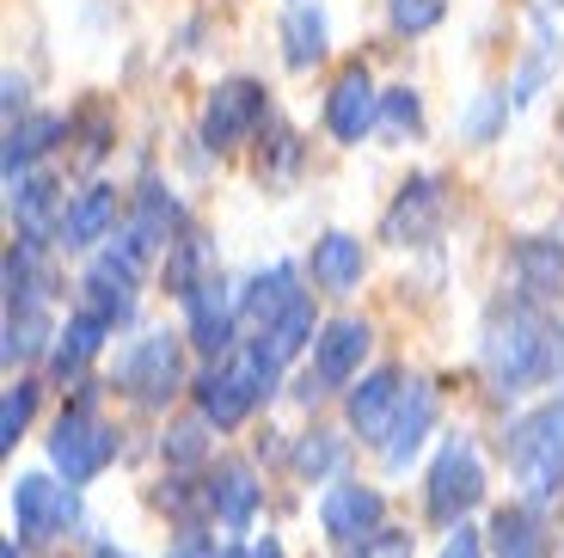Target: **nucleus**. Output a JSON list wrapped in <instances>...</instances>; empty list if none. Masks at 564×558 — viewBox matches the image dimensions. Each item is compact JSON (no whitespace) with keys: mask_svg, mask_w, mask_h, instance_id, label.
Here are the masks:
<instances>
[{"mask_svg":"<svg viewBox=\"0 0 564 558\" xmlns=\"http://www.w3.org/2000/svg\"><path fill=\"white\" fill-rule=\"evenodd\" d=\"M442 13H448V0H387V19H393L399 37H423V31H436Z\"/></svg>","mask_w":564,"mask_h":558,"instance_id":"obj_36","label":"nucleus"},{"mask_svg":"<svg viewBox=\"0 0 564 558\" xmlns=\"http://www.w3.org/2000/svg\"><path fill=\"white\" fill-rule=\"evenodd\" d=\"M319 56H325V13L307 7V0H295L289 19H282V62L301 74V68H313Z\"/></svg>","mask_w":564,"mask_h":558,"instance_id":"obj_31","label":"nucleus"},{"mask_svg":"<svg viewBox=\"0 0 564 558\" xmlns=\"http://www.w3.org/2000/svg\"><path fill=\"white\" fill-rule=\"evenodd\" d=\"M313 332H325V325H319V313H313V301H307V294H301L295 308L282 313V320H270L264 332L252 337V344L264 350V356H270V363H276V368H289V363H295V356H301V350H307V344H319V337H313Z\"/></svg>","mask_w":564,"mask_h":558,"instance_id":"obj_27","label":"nucleus"},{"mask_svg":"<svg viewBox=\"0 0 564 558\" xmlns=\"http://www.w3.org/2000/svg\"><path fill=\"white\" fill-rule=\"evenodd\" d=\"M135 277L141 270L129 265L123 251H99L93 265H86V277H80V301H86V313H99V320H111V325H123L129 313H135Z\"/></svg>","mask_w":564,"mask_h":558,"instance_id":"obj_14","label":"nucleus"},{"mask_svg":"<svg viewBox=\"0 0 564 558\" xmlns=\"http://www.w3.org/2000/svg\"><path fill=\"white\" fill-rule=\"evenodd\" d=\"M436 411H442L436 387H430V380H411V387H405V399H399L393 436L381 442L387 466H411V454H417V448L430 442V430H436Z\"/></svg>","mask_w":564,"mask_h":558,"instance_id":"obj_20","label":"nucleus"},{"mask_svg":"<svg viewBox=\"0 0 564 558\" xmlns=\"http://www.w3.org/2000/svg\"><path fill=\"white\" fill-rule=\"evenodd\" d=\"M68 117H56V111H37V117H19L13 129H7V160H0V172H7V184H19L25 179V167L31 160H43L50 148H56L62 136H68Z\"/></svg>","mask_w":564,"mask_h":558,"instance_id":"obj_24","label":"nucleus"},{"mask_svg":"<svg viewBox=\"0 0 564 558\" xmlns=\"http://www.w3.org/2000/svg\"><path fill=\"white\" fill-rule=\"evenodd\" d=\"M423 497H430V522H442V528H460V522L485 503V461L466 436H448V442L436 448Z\"/></svg>","mask_w":564,"mask_h":558,"instance_id":"obj_6","label":"nucleus"},{"mask_svg":"<svg viewBox=\"0 0 564 558\" xmlns=\"http://www.w3.org/2000/svg\"><path fill=\"white\" fill-rule=\"evenodd\" d=\"M491 552L497 558H552V540H546L540 509H528V503H503V509L491 516Z\"/></svg>","mask_w":564,"mask_h":558,"instance_id":"obj_26","label":"nucleus"},{"mask_svg":"<svg viewBox=\"0 0 564 558\" xmlns=\"http://www.w3.org/2000/svg\"><path fill=\"white\" fill-rule=\"evenodd\" d=\"M313 282H319L325 294H350L356 282H362V239L325 234L319 246H313Z\"/></svg>","mask_w":564,"mask_h":558,"instance_id":"obj_28","label":"nucleus"},{"mask_svg":"<svg viewBox=\"0 0 564 558\" xmlns=\"http://www.w3.org/2000/svg\"><path fill=\"white\" fill-rule=\"evenodd\" d=\"M215 558H258V552H252V546H240V540H234V546H221Z\"/></svg>","mask_w":564,"mask_h":558,"instance_id":"obj_44","label":"nucleus"},{"mask_svg":"<svg viewBox=\"0 0 564 558\" xmlns=\"http://www.w3.org/2000/svg\"><path fill=\"white\" fill-rule=\"evenodd\" d=\"M301 270L295 265H270V270H258L252 282L240 289V325H252V332H264L270 320H282V313L301 301Z\"/></svg>","mask_w":564,"mask_h":558,"instance_id":"obj_23","label":"nucleus"},{"mask_svg":"<svg viewBox=\"0 0 564 558\" xmlns=\"http://www.w3.org/2000/svg\"><path fill=\"white\" fill-rule=\"evenodd\" d=\"M117 325L111 320H99V313H74L68 325H62V337H56V356H50V368H56V380H86V363L105 350V337H111Z\"/></svg>","mask_w":564,"mask_h":558,"instance_id":"obj_25","label":"nucleus"},{"mask_svg":"<svg viewBox=\"0 0 564 558\" xmlns=\"http://www.w3.org/2000/svg\"><path fill=\"white\" fill-rule=\"evenodd\" d=\"M50 294V270H43L37 239H13L7 246V308H43Z\"/></svg>","mask_w":564,"mask_h":558,"instance_id":"obj_30","label":"nucleus"},{"mask_svg":"<svg viewBox=\"0 0 564 558\" xmlns=\"http://www.w3.org/2000/svg\"><path fill=\"white\" fill-rule=\"evenodd\" d=\"M184 227H191V222H184L178 196H172L160 179H148V184L135 191V203H129V215H123V234H117V251H123L129 265L141 270L148 258H154V251L166 258V246L184 234Z\"/></svg>","mask_w":564,"mask_h":558,"instance_id":"obj_7","label":"nucleus"},{"mask_svg":"<svg viewBox=\"0 0 564 558\" xmlns=\"http://www.w3.org/2000/svg\"><path fill=\"white\" fill-rule=\"evenodd\" d=\"M93 393L99 387L80 380V399H74L56 418V430H50V461H56V473L68 479V485H93V479L117 461V430L93 411Z\"/></svg>","mask_w":564,"mask_h":558,"instance_id":"obj_4","label":"nucleus"},{"mask_svg":"<svg viewBox=\"0 0 564 558\" xmlns=\"http://www.w3.org/2000/svg\"><path fill=\"white\" fill-rule=\"evenodd\" d=\"M234 332H240V294L227 289L221 277L184 301V337H191V350H203L209 363H221L227 350H240Z\"/></svg>","mask_w":564,"mask_h":558,"instance_id":"obj_12","label":"nucleus"},{"mask_svg":"<svg viewBox=\"0 0 564 558\" xmlns=\"http://www.w3.org/2000/svg\"><path fill=\"white\" fill-rule=\"evenodd\" d=\"M362 356H368V320L344 313V320L325 325L319 344H313V380H319V393H325V387H344V380H356Z\"/></svg>","mask_w":564,"mask_h":558,"instance_id":"obj_18","label":"nucleus"},{"mask_svg":"<svg viewBox=\"0 0 564 558\" xmlns=\"http://www.w3.org/2000/svg\"><path fill=\"white\" fill-rule=\"evenodd\" d=\"M485 368L503 393L552 387L564 375V325L528 294H503L485 320Z\"/></svg>","mask_w":564,"mask_h":558,"instance_id":"obj_1","label":"nucleus"},{"mask_svg":"<svg viewBox=\"0 0 564 558\" xmlns=\"http://www.w3.org/2000/svg\"><path fill=\"white\" fill-rule=\"evenodd\" d=\"M19 111H25V81H19V74H7V129L19 124Z\"/></svg>","mask_w":564,"mask_h":558,"instance_id":"obj_42","label":"nucleus"},{"mask_svg":"<svg viewBox=\"0 0 564 558\" xmlns=\"http://www.w3.org/2000/svg\"><path fill=\"white\" fill-rule=\"evenodd\" d=\"M295 167H301V141H295V129L270 124V141L258 148V179H264V184H282Z\"/></svg>","mask_w":564,"mask_h":558,"instance_id":"obj_35","label":"nucleus"},{"mask_svg":"<svg viewBox=\"0 0 564 558\" xmlns=\"http://www.w3.org/2000/svg\"><path fill=\"white\" fill-rule=\"evenodd\" d=\"M252 552H258V558H282V546H276V540H270V534H264V540H252Z\"/></svg>","mask_w":564,"mask_h":558,"instance_id":"obj_43","label":"nucleus"},{"mask_svg":"<svg viewBox=\"0 0 564 558\" xmlns=\"http://www.w3.org/2000/svg\"><path fill=\"white\" fill-rule=\"evenodd\" d=\"M111 227H117V184H86L68 203V215H62L56 239L68 251H86V246H99V239H111Z\"/></svg>","mask_w":564,"mask_h":558,"instance_id":"obj_22","label":"nucleus"},{"mask_svg":"<svg viewBox=\"0 0 564 558\" xmlns=\"http://www.w3.org/2000/svg\"><path fill=\"white\" fill-rule=\"evenodd\" d=\"M503 117H509V93H479L473 111H466V141H491Z\"/></svg>","mask_w":564,"mask_h":558,"instance_id":"obj_38","label":"nucleus"},{"mask_svg":"<svg viewBox=\"0 0 564 558\" xmlns=\"http://www.w3.org/2000/svg\"><path fill=\"white\" fill-rule=\"evenodd\" d=\"M7 203H13V227H19V239H50V234H62V184L50 179V172H25L19 184H7Z\"/></svg>","mask_w":564,"mask_h":558,"instance_id":"obj_19","label":"nucleus"},{"mask_svg":"<svg viewBox=\"0 0 564 558\" xmlns=\"http://www.w3.org/2000/svg\"><path fill=\"white\" fill-rule=\"evenodd\" d=\"M276 375H282V368L270 363L258 344L227 350L221 363H209L197 380H191V393H197V418H209L215 430H240V423L252 418L258 405L270 399Z\"/></svg>","mask_w":564,"mask_h":558,"instance_id":"obj_2","label":"nucleus"},{"mask_svg":"<svg viewBox=\"0 0 564 558\" xmlns=\"http://www.w3.org/2000/svg\"><path fill=\"white\" fill-rule=\"evenodd\" d=\"M338 466H344V442L332 430H307V436H301V448H295V473L301 479L319 485V479H332Z\"/></svg>","mask_w":564,"mask_h":558,"instance_id":"obj_32","label":"nucleus"},{"mask_svg":"<svg viewBox=\"0 0 564 558\" xmlns=\"http://www.w3.org/2000/svg\"><path fill=\"white\" fill-rule=\"evenodd\" d=\"M411 552H417V540H411V534H399V528H381L375 540L350 546V558H411Z\"/></svg>","mask_w":564,"mask_h":558,"instance_id":"obj_39","label":"nucleus"},{"mask_svg":"<svg viewBox=\"0 0 564 558\" xmlns=\"http://www.w3.org/2000/svg\"><path fill=\"white\" fill-rule=\"evenodd\" d=\"M209 516L221 522L227 534H246L258 522V503H264V485H258V473L246 461H221L209 473Z\"/></svg>","mask_w":564,"mask_h":558,"instance_id":"obj_16","label":"nucleus"},{"mask_svg":"<svg viewBox=\"0 0 564 558\" xmlns=\"http://www.w3.org/2000/svg\"><path fill=\"white\" fill-rule=\"evenodd\" d=\"M399 399H405V375L399 368H368L362 387H350V430L362 442H387L399 418Z\"/></svg>","mask_w":564,"mask_h":558,"instance_id":"obj_15","label":"nucleus"},{"mask_svg":"<svg viewBox=\"0 0 564 558\" xmlns=\"http://www.w3.org/2000/svg\"><path fill=\"white\" fill-rule=\"evenodd\" d=\"M0 558H19V540H7V546H0Z\"/></svg>","mask_w":564,"mask_h":558,"instance_id":"obj_46","label":"nucleus"},{"mask_svg":"<svg viewBox=\"0 0 564 558\" xmlns=\"http://www.w3.org/2000/svg\"><path fill=\"white\" fill-rule=\"evenodd\" d=\"M319 528L332 546L350 552V546L375 540V534L387 528V497L375 485H356V479H332L325 497H319Z\"/></svg>","mask_w":564,"mask_h":558,"instance_id":"obj_10","label":"nucleus"},{"mask_svg":"<svg viewBox=\"0 0 564 558\" xmlns=\"http://www.w3.org/2000/svg\"><path fill=\"white\" fill-rule=\"evenodd\" d=\"M209 418H184L166 430V442H160V454H166V466H203V454H209Z\"/></svg>","mask_w":564,"mask_h":558,"instance_id":"obj_34","label":"nucleus"},{"mask_svg":"<svg viewBox=\"0 0 564 558\" xmlns=\"http://www.w3.org/2000/svg\"><path fill=\"white\" fill-rule=\"evenodd\" d=\"M37 380H13L7 387V399H0V448H19V436L31 430V418H37Z\"/></svg>","mask_w":564,"mask_h":558,"instance_id":"obj_33","label":"nucleus"},{"mask_svg":"<svg viewBox=\"0 0 564 558\" xmlns=\"http://www.w3.org/2000/svg\"><path fill=\"white\" fill-rule=\"evenodd\" d=\"M485 540H491V534H479V528H454L448 534V546H442V558H485Z\"/></svg>","mask_w":564,"mask_h":558,"instance_id":"obj_40","label":"nucleus"},{"mask_svg":"<svg viewBox=\"0 0 564 558\" xmlns=\"http://www.w3.org/2000/svg\"><path fill=\"white\" fill-rule=\"evenodd\" d=\"M509 270H516V294H528V301H540V308H552V301L564 294V246L546 239V234L516 239Z\"/></svg>","mask_w":564,"mask_h":558,"instance_id":"obj_17","label":"nucleus"},{"mask_svg":"<svg viewBox=\"0 0 564 558\" xmlns=\"http://www.w3.org/2000/svg\"><path fill=\"white\" fill-rule=\"evenodd\" d=\"M160 277H166L172 301H191L197 289L215 282V246L197 234V227H184V234L166 246V258H160Z\"/></svg>","mask_w":564,"mask_h":558,"instance_id":"obj_21","label":"nucleus"},{"mask_svg":"<svg viewBox=\"0 0 564 558\" xmlns=\"http://www.w3.org/2000/svg\"><path fill=\"white\" fill-rule=\"evenodd\" d=\"M74 516H80V497H74L68 479H50V473L13 479V540H56Z\"/></svg>","mask_w":564,"mask_h":558,"instance_id":"obj_9","label":"nucleus"},{"mask_svg":"<svg viewBox=\"0 0 564 558\" xmlns=\"http://www.w3.org/2000/svg\"><path fill=\"white\" fill-rule=\"evenodd\" d=\"M184 387V344L172 332H141L135 344L117 356V393L135 405H148V411H160V405H172Z\"/></svg>","mask_w":564,"mask_h":558,"instance_id":"obj_5","label":"nucleus"},{"mask_svg":"<svg viewBox=\"0 0 564 558\" xmlns=\"http://www.w3.org/2000/svg\"><path fill=\"white\" fill-rule=\"evenodd\" d=\"M381 124L393 129V136H411V129L423 124V98L411 93V86H387L381 93Z\"/></svg>","mask_w":564,"mask_h":558,"instance_id":"obj_37","label":"nucleus"},{"mask_svg":"<svg viewBox=\"0 0 564 558\" xmlns=\"http://www.w3.org/2000/svg\"><path fill=\"white\" fill-rule=\"evenodd\" d=\"M50 337H62L50 308H7V344H0V356H7V368L37 363L43 350H50Z\"/></svg>","mask_w":564,"mask_h":558,"instance_id":"obj_29","label":"nucleus"},{"mask_svg":"<svg viewBox=\"0 0 564 558\" xmlns=\"http://www.w3.org/2000/svg\"><path fill=\"white\" fill-rule=\"evenodd\" d=\"M375 124H381V93H375L362 62H350V68L332 81V93H325V129H332L344 148H356Z\"/></svg>","mask_w":564,"mask_h":558,"instance_id":"obj_13","label":"nucleus"},{"mask_svg":"<svg viewBox=\"0 0 564 558\" xmlns=\"http://www.w3.org/2000/svg\"><path fill=\"white\" fill-rule=\"evenodd\" d=\"M215 552H221V546H215V540H209V534H197V528H184V540H178V546H172V552H166V558H215Z\"/></svg>","mask_w":564,"mask_h":558,"instance_id":"obj_41","label":"nucleus"},{"mask_svg":"<svg viewBox=\"0 0 564 558\" xmlns=\"http://www.w3.org/2000/svg\"><path fill=\"white\" fill-rule=\"evenodd\" d=\"M258 124H270L264 81L234 74V81H221L209 93V105H203V148H209V154H227V148H240Z\"/></svg>","mask_w":564,"mask_h":558,"instance_id":"obj_8","label":"nucleus"},{"mask_svg":"<svg viewBox=\"0 0 564 558\" xmlns=\"http://www.w3.org/2000/svg\"><path fill=\"white\" fill-rule=\"evenodd\" d=\"M86 558H129V552H117V546H93Z\"/></svg>","mask_w":564,"mask_h":558,"instance_id":"obj_45","label":"nucleus"},{"mask_svg":"<svg viewBox=\"0 0 564 558\" xmlns=\"http://www.w3.org/2000/svg\"><path fill=\"white\" fill-rule=\"evenodd\" d=\"M503 454H509L516 485H522V503L528 509H546L564 491V399L534 405V411L509 430Z\"/></svg>","mask_w":564,"mask_h":558,"instance_id":"obj_3","label":"nucleus"},{"mask_svg":"<svg viewBox=\"0 0 564 558\" xmlns=\"http://www.w3.org/2000/svg\"><path fill=\"white\" fill-rule=\"evenodd\" d=\"M442 222H448V191H442L436 172H417V179H405L399 196L387 203L381 239H393V246H430V239L442 234Z\"/></svg>","mask_w":564,"mask_h":558,"instance_id":"obj_11","label":"nucleus"}]
</instances>
